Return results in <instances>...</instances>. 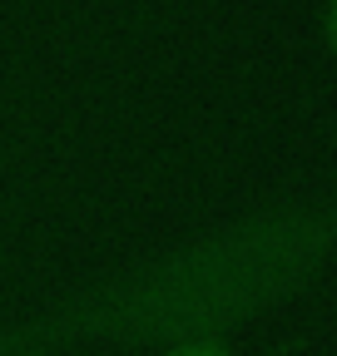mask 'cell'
<instances>
[{"instance_id":"cell-3","label":"cell","mask_w":337,"mask_h":356,"mask_svg":"<svg viewBox=\"0 0 337 356\" xmlns=\"http://www.w3.org/2000/svg\"><path fill=\"white\" fill-rule=\"evenodd\" d=\"M327 40H332V50H337V0L327 6Z\"/></svg>"},{"instance_id":"cell-2","label":"cell","mask_w":337,"mask_h":356,"mask_svg":"<svg viewBox=\"0 0 337 356\" xmlns=\"http://www.w3.org/2000/svg\"><path fill=\"white\" fill-rule=\"evenodd\" d=\"M164 356H238V351H228L219 337H203V341H179V346H164Z\"/></svg>"},{"instance_id":"cell-1","label":"cell","mask_w":337,"mask_h":356,"mask_svg":"<svg viewBox=\"0 0 337 356\" xmlns=\"http://www.w3.org/2000/svg\"><path fill=\"white\" fill-rule=\"evenodd\" d=\"M337 252V208H288L243 218L224 233L168 248L55 302L65 351L84 346H179L238 327L298 292Z\"/></svg>"}]
</instances>
